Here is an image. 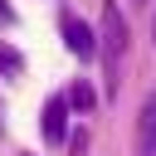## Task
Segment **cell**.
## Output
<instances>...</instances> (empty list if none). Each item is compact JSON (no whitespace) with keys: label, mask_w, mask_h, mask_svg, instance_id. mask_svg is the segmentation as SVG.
<instances>
[{"label":"cell","mask_w":156,"mask_h":156,"mask_svg":"<svg viewBox=\"0 0 156 156\" xmlns=\"http://www.w3.org/2000/svg\"><path fill=\"white\" fill-rule=\"evenodd\" d=\"M98 39H102V58H107V88H117V58H122V49H127V24H122V10L107 0L102 5V29H98Z\"/></svg>","instance_id":"1"},{"label":"cell","mask_w":156,"mask_h":156,"mask_svg":"<svg viewBox=\"0 0 156 156\" xmlns=\"http://www.w3.org/2000/svg\"><path fill=\"white\" fill-rule=\"evenodd\" d=\"M68 93H54L49 102H44V117H39V132H44V141L49 146H63L68 141Z\"/></svg>","instance_id":"2"},{"label":"cell","mask_w":156,"mask_h":156,"mask_svg":"<svg viewBox=\"0 0 156 156\" xmlns=\"http://www.w3.org/2000/svg\"><path fill=\"white\" fill-rule=\"evenodd\" d=\"M58 29H63L68 54H78V58H93V54H98V34H93L78 15H68V10H63V15H58Z\"/></svg>","instance_id":"3"},{"label":"cell","mask_w":156,"mask_h":156,"mask_svg":"<svg viewBox=\"0 0 156 156\" xmlns=\"http://www.w3.org/2000/svg\"><path fill=\"white\" fill-rule=\"evenodd\" d=\"M136 156H156V93H146L136 112Z\"/></svg>","instance_id":"4"},{"label":"cell","mask_w":156,"mask_h":156,"mask_svg":"<svg viewBox=\"0 0 156 156\" xmlns=\"http://www.w3.org/2000/svg\"><path fill=\"white\" fill-rule=\"evenodd\" d=\"M68 107H78V112H93V107H98V93H93V88L78 78V83L68 88Z\"/></svg>","instance_id":"5"},{"label":"cell","mask_w":156,"mask_h":156,"mask_svg":"<svg viewBox=\"0 0 156 156\" xmlns=\"http://www.w3.org/2000/svg\"><path fill=\"white\" fill-rule=\"evenodd\" d=\"M0 73H5V78H20V73H24V58H20L10 44H0Z\"/></svg>","instance_id":"6"},{"label":"cell","mask_w":156,"mask_h":156,"mask_svg":"<svg viewBox=\"0 0 156 156\" xmlns=\"http://www.w3.org/2000/svg\"><path fill=\"white\" fill-rule=\"evenodd\" d=\"M68 151L83 156V151H88V132H68Z\"/></svg>","instance_id":"7"},{"label":"cell","mask_w":156,"mask_h":156,"mask_svg":"<svg viewBox=\"0 0 156 156\" xmlns=\"http://www.w3.org/2000/svg\"><path fill=\"white\" fill-rule=\"evenodd\" d=\"M10 20H15V10H10V5L0 0V24H10Z\"/></svg>","instance_id":"8"},{"label":"cell","mask_w":156,"mask_h":156,"mask_svg":"<svg viewBox=\"0 0 156 156\" xmlns=\"http://www.w3.org/2000/svg\"><path fill=\"white\" fill-rule=\"evenodd\" d=\"M151 39H156V15H151Z\"/></svg>","instance_id":"9"},{"label":"cell","mask_w":156,"mask_h":156,"mask_svg":"<svg viewBox=\"0 0 156 156\" xmlns=\"http://www.w3.org/2000/svg\"><path fill=\"white\" fill-rule=\"evenodd\" d=\"M20 156H34V151H20Z\"/></svg>","instance_id":"10"},{"label":"cell","mask_w":156,"mask_h":156,"mask_svg":"<svg viewBox=\"0 0 156 156\" xmlns=\"http://www.w3.org/2000/svg\"><path fill=\"white\" fill-rule=\"evenodd\" d=\"M0 127H5V117H0Z\"/></svg>","instance_id":"11"}]
</instances>
